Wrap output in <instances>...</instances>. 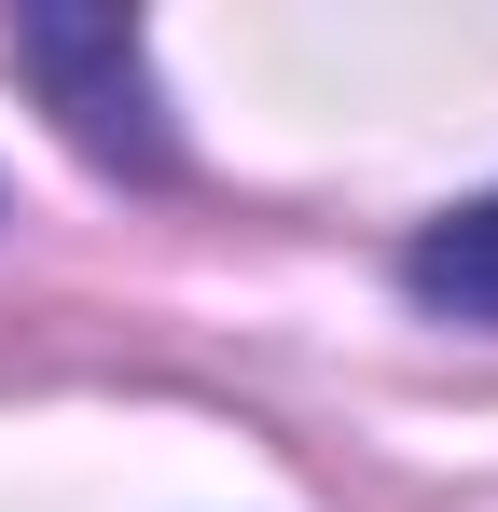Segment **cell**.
Wrapping results in <instances>:
<instances>
[{
	"label": "cell",
	"mask_w": 498,
	"mask_h": 512,
	"mask_svg": "<svg viewBox=\"0 0 498 512\" xmlns=\"http://www.w3.org/2000/svg\"><path fill=\"white\" fill-rule=\"evenodd\" d=\"M14 70L42 84V111L70 125L97 167L125 180H166L180 139H166V97H153V42L125 14H14Z\"/></svg>",
	"instance_id": "cell-1"
},
{
	"label": "cell",
	"mask_w": 498,
	"mask_h": 512,
	"mask_svg": "<svg viewBox=\"0 0 498 512\" xmlns=\"http://www.w3.org/2000/svg\"><path fill=\"white\" fill-rule=\"evenodd\" d=\"M402 291L429 305V319H457V333H498V194L443 208V222L415 236V250H402Z\"/></svg>",
	"instance_id": "cell-2"
}]
</instances>
